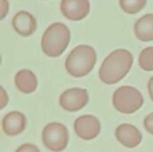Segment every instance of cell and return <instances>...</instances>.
I'll return each instance as SVG.
<instances>
[{"mask_svg": "<svg viewBox=\"0 0 153 152\" xmlns=\"http://www.w3.org/2000/svg\"><path fill=\"white\" fill-rule=\"evenodd\" d=\"M147 0H119L121 9L129 14H135L141 12L146 5Z\"/></svg>", "mask_w": 153, "mask_h": 152, "instance_id": "cell-14", "label": "cell"}, {"mask_svg": "<svg viewBox=\"0 0 153 152\" xmlns=\"http://www.w3.org/2000/svg\"><path fill=\"white\" fill-rule=\"evenodd\" d=\"M89 0H61L60 10L62 14L71 21H81L90 13Z\"/></svg>", "mask_w": 153, "mask_h": 152, "instance_id": "cell-8", "label": "cell"}, {"mask_svg": "<svg viewBox=\"0 0 153 152\" xmlns=\"http://www.w3.org/2000/svg\"><path fill=\"white\" fill-rule=\"evenodd\" d=\"M97 62L95 49L88 45L75 47L65 59V69L74 77H84L94 68Z\"/></svg>", "mask_w": 153, "mask_h": 152, "instance_id": "cell-3", "label": "cell"}, {"mask_svg": "<svg viewBox=\"0 0 153 152\" xmlns=\"http://www.w3.org/2000/svg\"><path fill=\"white\" fill-rule=\"evenodd\" d=\"M143 125H144L145 130L149 133H151L152 135H153V112L151 113L150 115H148L145 117L144 122H143Z\"/></svg>", "mask_w": 153, "mask_h": 152, "instance_id": "cell-16", "label": "cell"}, {"mask_svg": "<svg viewBox=\"0 0 153 152\" xmlns=\"http://www.w3.org/2000/svg\"><path fill=\"white\" fill-rule=\"evenodd\" d=\"M14 83L16 88L24 94H30L34 92L38 87V81L33 72L28 69L19 71L14 77Z\"/></svg>", "mask_w": 153, "mask_h": 152, "instance_id": "cell-12", "label": "cell"}, {"mask_svg": "<svg viewBox=\"0 0 153 152\" xmlns=\"http://www.w3.org/2000/svg\"><path fill=\"white\" fill-rule=\"evenodd\" d=\"M89 102L87 90L81 88H72L65 90L59 98L61 108L69 112L79 111Z\"/></svg>", "mask_w": 153, "mask_h": 152, "instance_id": "cell-6", "label": "cell"}, {"mask_svg": "<svg viewBox=\"0 0 153 152\" xmlns=\"http://www.w3.org/2000/svg\"><path fill=\"white\" fill-rule=\"evenodd\" d=\"M15 152H40L39 150L33 144L30 143H24L20 146Z\"/></svg>", "mask_w": 153, "mask_h": 152, "instance_id": "cell-17", "label": "cell"}, {"mask_svg": "<svg viewBox=\"0 0 153 152\" xmlns=\"http://www.w3.org/2000/svg\"><path fill=\"white\" fill-rule=\"evenodd\" d=\"M1 90H2V92H3V94H2V101H3V103H2V108H4V106L8 103V98H7V95L5 94V90H4V88H1Z\"/></svg>", "mask_w": 153, "mask_h": 152, "instance_id": "cell-20", "label": "cell"}, {"mask_svg": "<svg viewBox=\"0 0 153 152\" xmlns=\"http://www.w3.org/2000/svg\"><path fill=\"white\" fill-rule=\"evenodd\" d=\"M71 39L69 28L62 22H54L45 30L41 38V49L49 57L61 56Z\"/></svg>", "mask_w": 153, "mask_h": 152, "instance_id": "cell-2", "label": "cell"}, {"mask_svg": "<svg viewBox=\"0 0 153 152\" xmlns=\"http://www.w3.org/2000/svg\"><path fill=\"white\" fill-rule=\"evenodd\" d=\"M42 142L50 151H65L69 142V132L63 124L53 122L48 124L42 131Z\"/></svg>", "mask_w": 153, "mask_h": 152, "instance_id": "cell-5", "label": "cell"}, {"mask_svg": "<svg viewBox=\"0 0 153 152\" xmlns=\"http://www.w3.org/2000/svg\"><path fill=\"white\" fill-rule=\"evenodd\" d=\"M143 97L135 88L122 86L113 94L112 103L114 108L120 113L130 115L138 111L143 105Z\"/></svg>", "mask_w": 153, "mask_h": 152, "instance_id": "cell-4", "label": "cell"}, {"mask_svg": "<svg viewBox=\"0 0 153 152\" xmlns=\"http://www.w3.org/2000/svg\"><path fill=\"white\" fill-rule=\"evenodd\" d=\"M13 30L23 37L32 35L37 29V21L35 17L27 11H19L12 19Z\"/></svg>", "mask_w": 153, "mask_h": 152, "instance_id": "cell-9", "label": "cell"}, {"mask_svg": "<svg viewBox=\"0 0 153 152\" xmlns=\"http://www.w3.org/2000/svg\"><path fill=\"white\" fill-rule=\"evenodd\" d=\"M134 34L143 42L153 40V14L147 13L136 21L134 27Z\"/></svg>", "mask_w": 153, "mask_h": 152, "instance_id": "cell-13", "label": "cell"}, {"mask_svg": "<svg viewBox=\"0 0 153 152\" xmlns=\"http://www.w3.org/2000/svg\"><path fill=\"white\" fill-rule=\"evenodd\" d=\"M132 53L124 48L111 52L102 62L100 68V79L102 82L111 85L125 78L133 65Z\"/></svg>", "mask_w": 153, "mask_h": 152, "instance_id": "cell-1", "label": "cell"}, {"mask_svg": "<svg viewBox=\"0 0 153 152\" xmlns=\"http://www.w3.org/2000/svg\"><path fill=\"white\" fill-rule=\"evenodd\" d=\"M9 4L7 0H0V10H1V19L3 20L8 13Z\"/></svg>", "mask_w": 153, "mask_h": 152, "instance_id": "cell-18", "label": "cell"}, {"mask_svg": "<svg viewBox=\"0 0 153 152\" xmlns=\"http://www.w3.org/2000/svg\"><path fill=\"white\" fill-rule=\"evenodd\" d=\"M27 125L25 116L18 111H12L6 114L2 120V128L4 133L11 137L22 133Z\"/></svg>", "mask_w": 153, "mask_h": 152, "instance_id": "cell-11", "label": "cell"}, {"mask_svg": "<svg viewBox=\"0 0 153 152\" xmlns=\"http://www.w3.org/2000/svg\"><path fill=\"white\" fill-rule=\"evenodd\" d=\"M116 137L122 145L129 149L137 147L143 140L139 129L130 124L120 125L116 130Z\"/></svg>", "mask_w": 153, "mask_h": 152, "instance_id": "cell-10", "label": "cell"}, {"mask_svg": "<svg viewBox=\"0 0 153 152\" xmlns=\"http://www.w3.org/2000/svg\"><path fill=\"white\" fill-rule=\"evenodd\" d=\"M74 128L76 134L81 139L90 141L95 139L100 134L101 125L99 119L94 116L86 115L82 116L75 120Z\"/></svg>", "mask_w": 153, "mask_h": 152, "instance_id": "cell-7", "label": "cell"}, {"mask_svg": "<svg viewBox=\"0 0 153 152\" xmlns=\"http://www.w3.org/2000/svg\"><path fill=\"white\" fill-rule=\"evenodd\" d=\"M139 65L146 72L153 71V47H148L140 53Z\"/></svg>", "mask_w": 153, "mask_h": 152, "instance_id": "cell-15", "label": "cell"}, {"mask_svg": "<svg viewBox=\"0 0 153 152\" xmlns=\"http://www.w3.org/2000/svg\"><path fill=\"white\" fill-rule=\"evenodd\" d=\"M148 90H149L150 97H151L152 100L153 101V77H152L149 80V82H148Z\"/></svg>", "mask_w": 153, "mask_h": 152, "instance_id": "cell-19", "label": "cell"}]
</instances>
